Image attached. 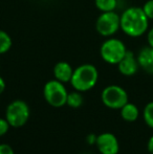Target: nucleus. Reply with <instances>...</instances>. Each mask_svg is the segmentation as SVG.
I'll use <instances>...</instances> for the list:
<instances>
[{
	"mask_svg": "<svg viewBox=\"0 0 153 154\" xmlns=\"http://www.w3.org/2000/svg\"><path fill=\"white\" fill-rule=\"evenodd\" d=\"M10 124L6 121V119H1L0 118V136H3L4 134H6L10 129Z\"/></svg>",
	"mask_w": 153,
	"mask_h": 154,
	"instance_id": "nucleus-18",
	"label": "nucleus"
},
{
	"mask_svg": "<svg viewBox=\"0 0 153 154\" xmlns=\"http://www.w3.org/2000/svg\"><path fill=\"white\" fill-rule=\"evenodd\" d=\"M12 38L6 32L0 29V55L8 53L12 47Z\"/></svg>",
	"mask_w": 153,
	"mask_h": 154,
	"instance_id": "nucleus-15",
	"label": "nucleus"
},
{
	"mask_svg": "<svg viewBox=\"0 0 153 154\" xmlns=\"http://www.w3.org/2000/svg\"><path fill=\"white\" fill-rule=\"evenodd\" d=\"M96 145L101 154H118L120 151L118 138L110 132H105L96 136Z\"/></svg>",
	"mask_w": 153,
	"mask_h": 154,
	"instance_id": "nucleus-8",
	"label": "nucleus"
},
{
	"mask_svg": "<svg viewBox=\"0 0 153 154\" xmlns=\"http://www.w3.org/2000/svg\"><path fill=\"white\" fill-rule=\"evenodd\" d=\"M43 95L47 104L55 108H61L66 105L68 91L64 83L55 79L46 82L43 88Z\"/></svg>",
	"mask_w": 153,
	"mask_h": 154,
	"instance_id": "nucleus-3",
	"label": "nucleus"
},
{
	"mask_svg": "<svg viewBox=\"0 0 153 154\" xmlns=\"http://www.w3.org/2000/svg\"><path fill=\"white\" fill-rule=\"evenodd\" d=\"M101 99L107 108L121 109L128 103V93L121 86L109 85L103 89Z\"/></svg>",
	"mask_w": 153,
	"mask_h": 154,
	"instance_id": "nucleus-6",
	"label": "nucleus"
},
{
	"mask_svg": "<svg viewBox=\"0 0 153 154\" xmlns=\"http://www.w3.org/2000/svg\"><path fill=\"white\" fill-rule=\"evenodd\" d=\"M142 8L148 18L153 19V0H148Z\"/></svg>",
	"mask_w": 153,
	"mask_h": 154,
	"instance_id": "nucleus-17",
	"label": "nucleus"
},
{
	"mask_svg": "<svg viewBox=\"0 0 153 154\" xmlns=\"http://www.w3.org/2000/svg\"><path fill=\"white\" fill-rule=\"evenodd\" d=\"M147 41H148V44H149V46L153 47V29H151L149 32H148Z\"/></svg>",
	"mask_w": 153,
	"mask_h": 154,
	"instance_id": "nucleus-20",
	"label": "nucleus"
},
{
	"mask_svg": "<svg viewBox=\"0 0 153 154\" xmlns=\"http://www.w3.org/2000/svg\"><path fill=\"white\" fill-rule=\"evenodd\" d=\"M148 24L149 18L142 8H128L121 15V29L129 37H141L148 29Z\"/></svg>",
	"mask_w": 153,
	"mask_h": 154,
	"instance_id": "nucleus-1",
	"label": "nucleus"
},
{
	"mask_svg": "<svg viewBox=\"0 0 153 154\" xmlns=\"http://www.w3.org/2000/svg\"><path fill=\"white\" fill-rule=\"evenodd\" d=\"M126 53L127 48L123 41L116 38H108L100 47L101 58L111 65H118Z\"/></svg>",
	"mask_w": 153,
	"mask_h": 154,
	"instance_id": "nucleus-4",
	"label": "nucleus"
},
{
	"mask_svg": "<svg viewBox=\"0 0 153 154\" xmlns=\"http://www.w3.org/2000/svg\"><path fill=\"white\" fill-rule=\"evenodd\" d=\"M29 107L24 101L15 100L10 103L5 110V119L11 127L20 128L27 123L29 119Z\"/></svg>",
	"mask_w": 153,
	"mask_h": 154,
	"instance_id": "nucleus-5",
	"label": "nucleus"
},
{
	"mask_svg": "<svg viewBox=\"0 0 153 154\" xmlns=\"http://www.w3.org/2000/svg\"><path fill=\"white\" fill-rule=\"evenodd\" d=\"M121 29V16L112 12H104L98 17L96 29L101 36L111 37Z\"/></svg>",
	"mask_w": 153,
	"mask_h": 154,
	"instance_id": "nucleus-7",
	"label": "nucleus"
},
{
	"mask_svg": "<svg viewBox=\"0 0 153 154\" xmlns=\"http://www.w3.org/2000/svg\"><path fill=\"white\" fill-rule=\"evenodd\" d=\"M144 121L149 126L150 128H153V102H150L144 108L143 112Z\"/></svg>",
	"mask_w": 153,
	"mask_h": 154,
	"instance_id": "nucleus-16",
	"label": "nucleus"
},
{
	"mask_svg": "<svg viewBox=\"0 0 153 154\" xmlns=\"http://www.w3.org/2000/svg\"><path fill=\"white\" fill-rule=\"evenodd\" d=\"M74 73V68L69 63L65 61H60L54 67V77L56 80L62 82V83H68L70 82Z\"/></svg>",
	"mask_w": 153,
	"mask_h": 154,
	"instance_id": "nucleus-10",
	"label": "nucleus"
},
{
	"mask_svg": "<svg viewBox=\"0 0 153 154\" xmlns=\"http://www.w3.org/2000/svg\"><path fill=\"white\" fill-rule=\"evenodd\" d=\"M137 62L143 70H145L147 73L153 75V47H143L137 55Z\"/></svg>",
	"mask_w": 153,
	"mask_h": 154,
	"instance_id": "nucleus-11",
	"label": "nucleus"
},
{
	"mask_svg": "<svg viewBox=\"0 0 153 154\" xmlns=\"http://www.w3.org/2000/svg\"><path fill=\"white\" fill-rule=\"evenodd\" d=\"M84 102L83 95H82L81 91H78V90H75V91L68 92L67 95V101H66V105L70 108H80L82 106Z\"/></svg>",
	"mask_w": 153,
	"mask_h": 154,
	"instance_id": "nucleus-13",
	"label": "nucleus"
},
{
	"mask_svg": "<svg viewBox=\"0 0 153 154\" xmlns=\"http://www.w3.org/2000/svg\"><path fill=\"white\" fill-rule=\"evenodd\" d=\"M147 148H148V151L151 154H153V135L149 138V140H148Z\"/></svg>",
	"mask_w": 153,
	"mask_h": 154,
	"instance_id": "nucleus-21",
	"label": "nucleus"
},
{
	"mask_svg": "<svg viewBox=\"0 0 153 154\" xmlns=\"http://www.w3.org/2000/svg\"><path fill=\"white\" fill-rule=\"evenodd\" d=\"M121 116L123 120L127 121V122H134L137 120L139 116V108L136 107V105L132 103H127L126 105H124L121 108Z\"/></svg>",
	"mask_w": 153,
	"mask_h": 154,
	"instance_id": "nucleus-12",
	"label": "nucleus"
},
{
	"mask_svg": "<svg viewBox=\"0 0 153 154\" xmlns=\"http://www.w3.org/2000/svg\"><path fill=\"white\" fill-rule=\"evenodd\" d=\"M99 79L98 69L92 64H83L74 69L72 80L69 83L75 90L85 92L96 86Z\"/></svg>",
	"mask_w": 153,
	"mask_h": 154,
	"instance_id": "nucleus-2",
	"label": "nucleus"
},
{
	"mask_svg": "<svg viewBox=\"0 0 153 154\" xmlns=\"http://www.w3.org/2000/svg\"><path fill=\"white\" fill-rule=\"evenodd\" d=\"M0 154H15V152L10 145L0 144Z\"/></svg>",
	"mask_w": 153,
	"mask_h": 154,
	"instance_id": "nucleus-19",
	"label": "nucleus"
},
{
	"mask_svg": "<svg viewBox=\"0 0 153 154\" xmlns=\"http://www.w3.org/2000/svg\"><path fill=\"white\" fill-rule=\"evenodd\" d=\"M139 65L137 62V58H135L134 54L131 51H127L126 55L118 64V71L126 77H131L135 75L139 70Z\"/></svg>",
	"mask_w": 153,
	"mask_h": 154,
	"instance_id": "nucleus-9",
	"label": "nucleus"
},
{
	"mask_svg": "<svg viewBox=\"0 0 153 154\" xmlns=\"http://www.w3.org/2000/svg\"><path fill=\"white\" fill-rule=\"evenodd\" d=\"M5 81L3 80V78L0 77V94L5 90Z\"/></svg>",
	"mask_w": 153,
	"mask_h": 154,
	"instance_id": "nucleus-22",
	"label": "nucleus"
},
{
	"mask_svg": "<svg viewBox=\"0 0 153 154\" xmlns=\"http://www.w3.org/2000/svg\"><path fill=\"white\" fill-rule=\"evenodd\" d=\"M94 3H96V8L102 13L112 12L118 5L116 0H94Z\"/></svg>",
	"mask_w": 153,
	"mask_h": 154,
	"instance_id": "nucleus-14",
	"label": "nucleus"
}]
</instances>
